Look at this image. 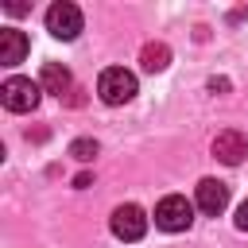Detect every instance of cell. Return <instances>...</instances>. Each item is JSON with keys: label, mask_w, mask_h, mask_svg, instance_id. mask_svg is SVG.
Returning <instances> with one entry per match:
<instances>
[{"label": "cell", "mask_w": 248, "mask_h": 248, "mask_svg": "<svg viewBox=\"0 0 248 248\" xmlns=\"http://www.w3.org/2000/svg\"><path fill=\"white\" fill-rule=\"evenodd\" d=\"M97 97H101L105 105H128V101L136 97V74L124 70V66L101 70V78H97Z\"/></svg>", "instance_id": "cell-1"}, {"label": "cell", "mask_w": 248, "mask_h": 248, "mask_svg": "<svg viewBox=\"0 0 248 248\" xmlns=\"http://www.w3.org/2000/svg\"><path fill=\"white\" fill-rule=\"evenodd\" d=\"M39 93H43V85L31 81V78H8L0 85V101H4L8 112H31L39 105Z\"/></svg>", "instance_id": "cell-2"}, {"label": "cell", "mask_w": 248, "mask_h": 248, "mask_svg": "<svg viewBox=\"0 0 248 248\" xmlns=\"http://www.w3.org/2000/svg\"><path fill=\"white\" fill-rule=\"evenodd\" d=\"M190 221H194V202H186L182 194H167L155 205V225L167 232H182V229H190Z\"/></svg>", "instance_id": "cell-3"}, {"label": "cell", "mask_w": 248, "mask_h": 248, "mask_svg": "<svg viewBox=\"0 0 248 248\" xmlns=\"http://www.w3.org/2000/svg\"><path fill=\"white\" fill-rule=\"evenodd\" d=\"M81 23H85V19H81V8L70 4V0H58V4L46 8V31H50L54 39H78Z\"/></svg>", "instance_id": "cell-4"}, {"label": "cell", "mask_w": 248, "mask_h": 248, "mask_svg": "<svg viewBox=\"0 0 248 248\" xmlns=\"http://www.w3.org/2000/svg\"><path fill=\"white\" fill-rule=\"evenodd\" d=\"M147 232V213L140 209V205H116L112 209V236L116 240H140Z\"/></svg>", "instance_id": "cell-5"}, {"label": "cell", "mask_w": 248, "mask_h": 248, "mask_svg": "<svg viewBox=\"0 0 248 248\" xmlns=\"http://www.w3.org/2000/svg\"><path fill=\"white\" fill-rule=\"evenodd\" d=\"M213 155H217L225 167H236V163L248 155V140H244V132H236V128L217 132V136H213Z\"/></svg>", "instance_id": "cell-6"}, {"label": "cell", "mask_w": 248, "mask_h": 248, "mask_svg": "<svg viewBox=\"0 0 248 248\" xmlns=\"http://www.w3.org/2000/svg\"><path fill=\"white\" fill-rule=\"evenodd\" d=\"M194 205H198L202 213L217 217V213L229 205V186H225V182H217V178H202V182H198V190H194Z\"/></svg>", "instance_id": "cell-7"}, {"label": "cell", "mask_w": 248, "mask_h": 248, "mask_svg": "<svg viewBox=\"0 0 248 248\" xmlns=\"http://www.w3.org/2000/svg\"><path fill=\"white\" fill-rule=\"evenodd\" d=\"M27 35L23 31H16V27H4L0 31V62L4 66H19L23 58H27Z\"/></svg>", "instance_id": "cell-8"}, {"label": "cell", "mask_w": 248, "mask_h": 248, "mask_svg": "<svg viewBox=\"0 0 248 248\" xmlns=\"http://www.w3.org/2000/svg\"><path fill=\"white\" fill-rule=\"evenodd\" d=\"M39 85H43V93L62 97V93L74 85V78H70V70H66L62 62H43V70H39Z\"/></svg>", "instance_id": "cell-9"}, {"label": "cell", "mask_w": 248, "mask_h": 248, "mask_svg": "<svg viewBox=\"0 0 248 248\" xmlns=\"http://www.w3.org/2000/svg\"><path fill=\"white\" fill-rule=\"evenodd\" d=\"M140 66H143L147 74L167 70V66H170V46H167V43H147V46L140 50Z\"/></svg>", "instance_id": "cell-10"}, {"label": "cell", "mask_w": 248, "mask_h": 248, "mask_svg": "<svg viewBox=\"0 0 248 248\" xmlns=\"http://www.w3.org/2000/svg\"><path fill=\"white\" fill-rule=\"evenodd\" d=\"M70 155H74L78 163H89V159L97 155V140H74V143H70Z\"/></svg>", "instance_id": "cell-11"}, {"label": "cell", "mask_w": 248, "mask_h": 248, "mask_svg": "<svg viewBox=\"0 0 248 248\" xmlns=\"http://www.w3.org/2000/svg\"><path fill=\"white\" fill-rule=\"evenodd\" d=\"M236 229H240V232H248V198L236 205Z\"/></svg>", "instance_id": "cell-12"}, {"label": "cell", "mask_w": 248, "mask_h": 248, "mask_svg": "<svg viewBox=\"0 0 248 248\" xmlns=\"http://www.w3.org/2000/svg\"><path fill=\"white\" fill-rule=\"evenodd\" d=\"M89 182H93V178H89V174H85V170H81V174H78V178H74V186H78V190H85V186H89Z\"/></svg>", "instance_id": "cell-13"}]
</instances>
